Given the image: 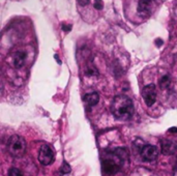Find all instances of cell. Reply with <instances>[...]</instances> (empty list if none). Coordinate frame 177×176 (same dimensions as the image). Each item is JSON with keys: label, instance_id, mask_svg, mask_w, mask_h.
<instances>
[{"label": "cell", "instance_id": "1", "mask_svg": "<svg viewBox=\"0 0 177 176\" xmlns=\"http://www.w3.org/2000/svg\"><path fill=\"white\" fill-rule=\"evenodd\" d=\"M128 161V153L126 149L117 148L112 152H108L106 157L102 161L103 171L108 175H113L117 173L122 168L124 163Z\"/></svg>", "mask_w": 177, "mask_h": 176}, {"label": "cell", "instance_id": "2", "mask_svg": "<svg viewBox=\"0 0 177 176\" xmlns=\"http://www.w3.org/2000/svg\"><path fill=\"white\" fill-rule=\"evenodd\" d=\"M111 112L117 119H131L135 112L133 100L126 95L115 96L111 104Z\"/></svg>", "mask_w": 177, "mask_h": 176}, {"label": "cell", "instance_id": "3", "mask_svg": "<svg viewBox=\"0 0 177 176\" xmlns=\"http://www.w3.org/2000/svg\"><path fill=\"white\" fill-rule=\"evenodd\" d=\"M7 150L14 157H21L26 151V141L21 136H11L7 142Z\"/></svg>", "mask_w": 177, "mask_h": 176}, {"label": "cell", "instance_id": "4", "mask_svg": "<svg viewBox=\"0 0 177 176\" xmlns=\"http://www.w3.org/2000/svg\"><path fill=\"white\" fill-rule=\"evenodd\" d=\"M142 98L147 107H151L156 100V87L154 84H149L142 89Z\"/></svg>", "mask_w": 177, "mask_h": 176}, {"label": "cell", "instance_id": "5", "mask_svg": "<svg viewBox=\"0 0 177 176\" xmlns=\"http://www.w3.org/2000/svg\"><path fill=\"white\" fill-rule=\"evenodd\" d=\"M54 151L49 145H43L39 149L38 153V161L45 166L51 165L54 162Z\"/></svg>", "mask_w": 177, "mask_h": 176}, {"label": "cell", "instance_id": "6", "mask_svg": "<svg viewBox=\"0 0 177 176\" xmlns=\"http://www.w3.org/2000/svg\"><path fill=\"white\" fill-rule=\"evenodd\" d=\"M158 148L153 145H144L141 148V157L144 161L152 162L158 159Z\"/></svg>", "mask_w": 177, "mask_h": 176}, {"label": "cell", "instance_id": "7", "mask_svg": "<svg viewBox=\"0 0 177 176\" xmlns=\"http://www.w3.org/2000/svg\"><path fill=\"white\" fill-rule=\"evenodd\" d=\"M152 0H140L138 3V14L142 17H148L151 14L152 9Z\"/></svg>", "mask_w": 177, "mask_h": 176}, {"label": "cell", "instance_id": "8", "mask_svg": "<svg viewBox=\"0 0 177 176\" xmlns=\"http://www.w3.org/2000/svg\"><path fill=\"white\" fill-rule=\"evenodd\" d=\"M161 150L162 153L165 155H173L177 150V145L173 141L164 139V140H161Z\"/></svg>", "mask_w": 177, "mask_h": 176}, {"label": "cell", "instance_id": "9", "mask_svg": "<svg viewBox=\"0 0 177 176\" xmlns=\"http://www.w3.org/2000/svg\"><path fill=\"white\" fill-rule=\"evenodd\" d=\"M26 57H27V53L25 51H18L15 52L13 54V64L15 65V68H22L25 63V60H26Z\"/></svg>", "mask_w": 177, "mask_h": 176}, {"label": "cell", "instance_id": "10", "mask_svg": "<svg viewBox=\"0 0 177 176\" xmlns=\"http://www.w3.org/2000/svg\"><path fill=\"white\" fill-rule=\"evenodd\" d=\"M83 100H84V103L86 104V106L90 108V107H93V106L98 105V100H100V94L96 91L89 92V93L84 95Z\"/></svg>", "mask_w": 177, "mask_h": 176}, {"label": "cell", "instance_id": "11", "mask_svg": "<svg viewBox=\"0 0 177 176\" xmlns=\"http://www.w3.org/2000/svg\"><path fill=\"white\" fill-rule=\"evenodd\" d=\"M170 84H171V79H170L169 75H165L158 82V86H160L161 89H166V88L169 87Z\"/></svg>", "mask_w": 177, "mask_h": 176}, {"label": "cell", "instance_id": "12", "mask_svg": "<svg viewBox=\"0 0 177 176\" xmlns=\"http://www.w3.org/2000/svg\"><path fill=\"white\" fill-rule=\"evenodd\" d=\"M60 172H61V174H63V175L68 174L71 172V166L68 165L66 162H64L62 164V166H61V168H60Z\"/></svg>", "mask_w": 177, "mask_h": 176}, {"label": "cell", "instance_id": "13", "mask_svg": "<svg viewBox=\"0 0 177 176\" xmlns=\"http://www.w3.org/2000/svg\"><path fill=\"white\" fill-rule=\"evenodd\" d=\"M98 70H96V68H93V66H90L88 65L87 68H86V75L87 76H94V75H98Z\"/></svg>", "mask_w": 177, "mask_h": 176}, {"label": "cell", "instance_id": "14", "mask_svg": "<svg viewBox=\"0 0 177 176\" xmlns=\"http://www.w3.org/2000/svg\"><path fill=\"white\" fill-rule=\"evenodd\" d=\"M8 176H23V173L21 172V170L17 168H11L8 172Z\"/></svg>", "mask_w": 177, "mask_h": 176}, {"label": "cell", "instance_id": "15", "mask_svg": "<svg viewBox=\"0 0 177 176\" xmlns=\"http://www.w3.org/2000/svg\"><path fill=\"white\" fill-rule=\"evenodd\" d=\"M93 6L96 9H98V11H101L103 9L104 7V2L103 0H94V3H93Z\"/></svg>", "mask_w": 177, "mask_h": 176}, {"label": "cell", "instance_id": "16", "mask_svg": "<svg viewBox=\"0 0 177 176\" xmlns=\"http://www.w3.org/2000/svg\"><path fill=\"white\" fill-rule=\"evenodd\" d=\"M62 30L65 32H69L71 30V24H63L62 25Z\"/></svg>", "mask_w": 177, "mask_h": 176}, {"label": "cell", "instance_id": "17", "mask_svg": "<svg viewBox=\"0 0 177 176\" xmlns=\"http://www.w3.org/2000/svg\"><path fill=\"white\" fill-rule=\"evenodd\" d=\"M89 1L90 0H78V3H79L81 6H85L89 3Z\"/></svg>", "mask_w": 177, "mask_h": 176}, {"label": "cell", "instance_id": "18", "mask_svg": "<svg viewBox=\"0 0 177 176\" xmlns=\"http://www.w3.org/2000/svg\"><path fill=\"white\" fill-rule=\"evenodd\" d=\"M155 45L158 47H161L162 45H163V39H161V38H158V39H155Z\"/></svg>", "mask_w": 177, "mask_h": 176}, {"label": "cell", "instance_id": "19", "mask_svg": "<svg viewBox=\"0 0 177 176\" xmlns=\"http://www.w3.org/2000/svg\"><path fill=\"white\" fill-rule=\"evenodd\" d=\"M169 132H172V133H177V127H171L169 130Z\"/></svg>", "mask_w": 177, "mask_h": 176}, {"label": "cell", "instance_id": "20", "mask_svg": "<svg viewBox=\"0 0 177 176\" xmlns=\"http://www.w3.org/2000/svg\"><path fill=\"white\" fill-rule=\"evenodd\" d=\"M55 59H56V61H57L59 64H61V61H60V59H59V57L57 56V55H55Z\"/></svg>", "mask_w": 177, "mask_h": 176}]
</instances>
